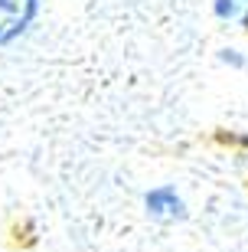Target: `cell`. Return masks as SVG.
Wrapping results in <instances>:
<instances>
[{"label": "cell", "instance_id": "4", "mask_svg": "<svg viewBox=\"0 0 248 252\" xmlns=\"http://www.w3.org/2000/svg\"><path fill=\"white\" fill-rule=\"evenodd\" d=\"M222 63H232V65H245V59L235 53V49H222Z\"/></svg>", "mask_w": 248, "mask_h": 252}, {"label": "cell", "instance_id": "1", "mask_svg": "<svg viewBox=\"0 0 248 252\" xmlns=\"http://www.w3.org/2000/svg\"><path fill=\"white\" fill-rule=\"evenodd\" d=\"M36 17V0H0V46L13 43Z\"/></svg>", "mask_w": 248, "mask_h": 252}, {"label": "cell", "instance_id": "2", "mask_svg": "<svg viewBox=\"0 0 248 252\" xmlns=\"http://www.w3.org/2000/svg\"><path fill=\"white\" fill-rule=\"evenodd\" d=\"M147 213L154 216V220H160V223H173V220H183L186 210H183V200H180V193H176L173 187H157L147 193Z\"/></svg>", "mask_w": 248, "mask_h": 252}, {"label": "cell", "instance_id": "5", "mask_svg": "<svg viewBox=\"0 0 248 252\" xmlns=\"http://www.w3.org/2000/svg\"><path fill=\"white\" fill-rule=\"evenodd\" d=\"M239 3H245V7H248V0H239Z\"/></svg>", "mask_w": 248, "mask_h": 252}, {"label": "cell", "instance_id": "3", "mask_svg": "<svg viewBox=\"0 0 248 252\" xmlns=\"http://www.w3.org/2000/svg\"><path fill=\"white\" fill-rule=\"evenodd\" d=\"M216 17L222 20H242L248 27V7L239 3V0H216Z\"/></svg>", "mask_w": 248, "mask_h": 252}]
</instances>
